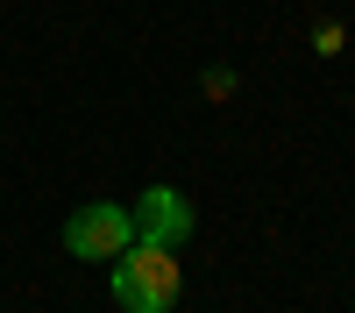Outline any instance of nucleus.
<instances>
[{
	"label": "nucleus",
	"mask_w": 355,
	"mask_h": 313,
	"mask_svg": "<svg viewBox=\"0 0 355 313\" xmlns=\"http://www.w3.org/2000/svg\"><path fill=\"white\" fill-rule=\"evenodd\" d=\"M341 43H348V28H334V22H327V28H313V50H320V57H334Z\"/></svg>",
	"instance_id": "5"
},
{
	"label": "nucleus",
	"mask_w": 355,
	"mask_h": 313,
	"mask_svg": "<svg viewBox=\"0 0 355 313\" xmlns=\"http://www.w3.org/2000/svg\"><path fill=\"white\" fill-rule=\"evenodd\" d=\"M178 285H185V271H178V249L171 242H142L135 235L107 264V292L121 299V313H171L178 306Z\"/></svg>",
	"instance_id": "1"
},
{
	"label": "nucleus",
	"mask_w": 355,
	"mask_h": 313,
	"mask_svg": "<svg viewBox=\"0 0 355 313\" xmlns=\"http://www.w3.org/2000/svg\"><path fill=\"white\" fill-rule=\"evenodd\" d=\"M128 214H135V235H142V242H171V249H178V242H185L192 228H199L192 199L178 192V185H142V199H135Z\"/></svg>",
	"instance_id": "3"
},
{
	"label": "nucleus",
	"mask_w": 355,
	"mask_h": 313,
	"mask_svg": "<svg viewBox=\"0 0 355 313\" xmlns=\"http://www.w3.org/2000/svg\"><path fill=\"white\" fill-rule=\"evenodd\" d=\"M128 242H135V214L114 207V199H93V207H78L64 221V249L78 256V264H114Z\"/></svg>",
	"instance_id": "2"
},
{
	"label": "nucleus",
	"mask_w": 355,
	"mask_h": 313,
	"mask_svg": "<svg viewBox=\"0 0 355 313\" xmlns=\"http://www.w3.org/2000/svg\"><path fill=\"white\" fill-rule=\"evenodd\" d=\"M199 85H206V100H227V93H234V71H227V65H214Z\"/></svg>",
	"instance_id": "4"
}]
</instances>
